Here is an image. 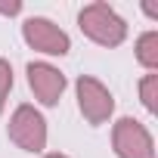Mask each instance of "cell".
<instances>
[{"mask_svg":"<svg viewBox=\"0 0 158 158\" xmlns=\"http://www.w3.org/2000/svg\"><path fill=\"white\" fill-rule=\"evenodd\" d=\"M25 81H28V90L34 96L37 106L44 109H56L68 90V77L59 65L47 62V59H37V62H28L25 65Z\"/></svg>","mask_w":158,"mask_h":158,"instance_id":"5","label":"cell"},{"mask_svg":"<svg viewBox=\"0 0 158 158\" xmlns=\"http://www.w3.org/2000/svg\"><path fill=\"white\" fill-rule=\"evenodd\" d=\"M139 10H143V13H146V16H149L152 22H158V6H152V3H143Z\"/></svg>","mask_w":158,"mask_h":158,"instance_id":"11","label":"cell"},{"mask_svg":"<svg viewBox=\"0 0 158 158\" xmlns=\"http://www.w3.org/2000/svg\"><path fill=\"white\" fill-rule=\"evenodd\" d=\"M77 28H81V34L90 44H96L102 50L121 47L127 40V34H130L127 19L115 6L102 3V0H93V3H84L81 6V13H77Z\"/></svg>","mask_w":158,"mask_h":158,"instance_id":"1","label":"cell"},{"mask_svg":"<svg viewBox=\"0 0 158 158\" xmlns=\"http://www.w3.org/2000/svg\"><path fill=\"white\" fill-rule=\"evenodd\" d=\"M74 99L81 118L90 127H102L115 118V93L93 74H81L74 81Z\"/></svg>","mask_w":158,"mask_h":158,"instance_id":"4","label":"cell"},{"mask_svg":"<svg viewBox=\"0 0 158 158\" xmlns=\"http://www.w3.org/2000/svg\"><path fill=\"white\" fill-rule=\"evenodd\" d=\"M133 59L139 62L143 71L158 74V28H149L133 40Z\"/></svg>","mask_w":158,"mask_h":158,"instance_id":"7","label":"cell"},{"mask_svg":"<svg viewBox=\"0 0 158 158\" xmlns=\"http://www.w3.org/2000/svg\"><path fill=\"white\" fill-rule=\"evenodd\" d=\"M6 136L16 149H22L28 155H44L47 143H50V124L37 106L22 102L13 109V115L6 121Z\"/></svg>","mask_w":158,"mask_h":158,"instance_id":"2","label":"cell"},{"mask_svg":"<svg viewBox=\"0 0 158 158\" xmlns=\"http://www.w3.org/2000/svg\"><path fill=\"white\" fill-rule=\"evenodd\" d=\"M22 40L28 50L40 53L47 62L50 59H62L71 53V37L62 25H56L47 16H25L22 19Z\"/></svg>","mask_w":158,"mask_h":158,"instance_id":"3","label":"cell"},{"mask_svg":"<svg viewBox=\"0 0 158 158\" xmlns=\"http://www.w3.org/2000/svg\"><path fill=\"white\" fill-rule=\"evenodd\" d=\"M136 93H139V106L149 112V115H158V74L146 71L136 84Z\"/></svg>","mask_w":158,"mask_h":158,"instance_id":"8","label":"cell"},{"mask_svg":"<svg viewBox=\"0 0 158 158\" xmlns=\"http://www.w3.org/2000/svg\"><path fill=\"white\" fill-rule=\"evenodd\" d=\"M13 87H16L13 65H10V59L0 56V115H3V112H6V106H10V93H13Z\"/></svg>","mask_w":158,"mask_h":158,"instance_id":"9","label":"cell"},{"mask_svg":"<svg viewBox=\"0 0 158 158\" xmlns=\"http://www.w3.org/2000/svg\"><path fill=\"white\" fill-rule=\"evenodd\" d=\"M40 158H71V155H65V152H44Z\"/></svg>","mask_w":158,"mask_h":158,"instance_id":"12","label":"cell"},{"mask_svg":"<svg viewBox=\"0 0 158 158\" xmlns=\"http://www.w3.org/2000/svg\"><path fill=\"white\" fill-rule=\"evenodd\" d=\"M0 16H22V3L13 0V3H0Z\"/></svg>","mask_w":158,"mask_h":158,"instance_id":"10","label":"cell"},{"mask_svg":"<svg viewBox=\"0 0 158 158\" xmlns=\"http://www.w3.org/2000/svg\"><path fill=\"white\" fill-rule=\"evenodd\" d=\"M112 152L115 158H155V136L139 118L121 115L112 124Z\"/></svg>","mask_w":158,"mask_h":158,"instance_id":"6","label":"cell"}]
</instances>
